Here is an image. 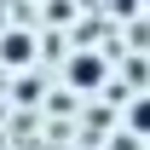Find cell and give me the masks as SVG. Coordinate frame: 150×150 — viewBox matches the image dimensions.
I'll use <instances>...</instances> for the list:
<instances>
[{
    "label": "cell",
    "mask_w": 150,
    "mask_h": 150,
    "mask_svg": "<svg viewBox=\"0 0 150 150\" xmlns=\"http://www.w3.org/2000/svg\"><path fill=\"white\" fill-rule=\"evenodd\" d=\"M127 127L139 133V139H150V93H139V98L127 104Z\"/></svg>",
    "instance_id": "obj_3"
},
{
    "label": "cell",
    "mask_w": 150,
    "mask_h": 150,
    "mask_svg": "<svg viewBox=\"0 0 150 150\" xmlns=\"http://www.w3.org/2000/svg\"><path fill=\"white\" fill-rule=\"evenodd\" d=\"M69 87H75V93L104 87V58H98V52H75L69 58Z\"/></svg>",
    "instance_id": "obj_2"
},
{
    "label": "cell",
    "mask_w": 150,
    "mask_h": 150,
    "mask_svg": "<svg viewBox=\"0 0 150 150\" xmlns=\"http://www.w3.org/2000/svg\"><path fill=\"white\" fill-rule=\"evenodd\" d=\"M144 6H150V0H144Z\"/></svg>",
    "instance_id": "obj_4"
},
{
    "label": "cell",
    "mask_w": 150,
    "mask_h": 150,
    "mask_svg": "<svg viewBox=\"0 0 150 150\" xmlns=\"http://www.w3.org/2000/svg\"><path fill=\"white\" fill-rule=\"evenodd\" d=\"M0 64H6V69H29V64H35V35H29V29H6V35H0Z\"/></svg>",
    "instance_id": "obj_1"
}]
</instances>
